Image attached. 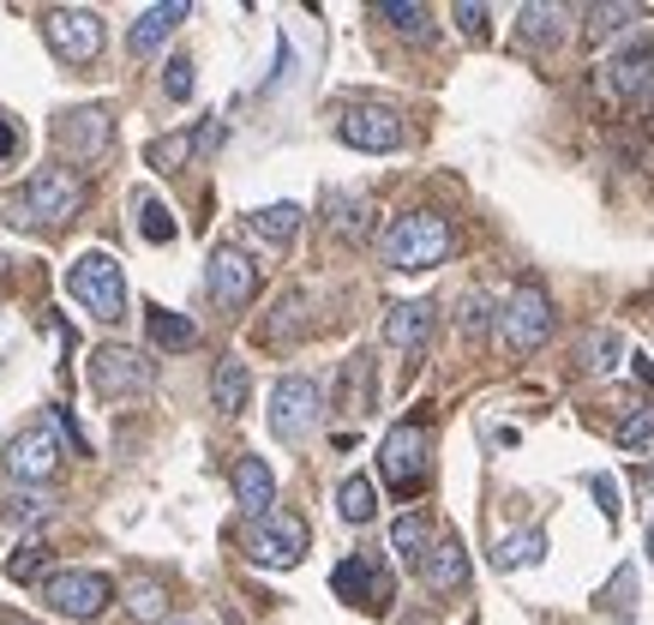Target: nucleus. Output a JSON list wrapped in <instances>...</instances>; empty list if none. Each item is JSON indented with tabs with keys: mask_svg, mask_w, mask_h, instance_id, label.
I'll use <instances>...</instances> for the list:
<instances>
[{
	"mask_svg": "<svg viewBox=\"0 0 654 625\" xmlns=\"http://www.w3.org/2000/svg\"><path fill=\"white\" fill-rule=\"evenodd\" d=\"M450 222L438 217V211H409V217H397L385 229V241H379V253H385L390 271H433V265L450 259Z\"/></svg>",
	"mask_w": 654,
	"mask_h": 625,
	"instance_id": "1",
	"label": "nucleus"
},
{
	"mask_svg": "<svg viewBox=\"0 0 654 625\" xmlns=\"http://www.w3.org/2000/svg\"><path fill=\"white\" fill-rule=\"evenodd\" d=\"M78 211H85V181H78L73 169H37L25 181V193L7 205V217H13L18 229H61Z\"/></svg>",
	"mask_w": 654,
	"mask_h": 625,
	"instance_id": "2",
	"label": "nucleus"
},
{
	"mask_svg": "<svg viewBox=\"0 0 654 625\" xmlns=\"http://www.w3.org/2000/svg\"><path fill=\"white\" fill-rule=\"evenodd\" d=\"M66 295L97 319H120L127 312V277H120L115 253H78L66 265Z\"/></svg>",
	"mask_w": 654,
	"mask_h": 625,
	"instance_id": "3",
	"label": "nucleus"
},
{
	"mask_svg": "<svg viewBox=\"0 0 654 625\" xmlns=\"http://www.w3.org/2000/svg\"><path fill=\"white\" fill-rule=\"evenodd\" d=\"M426 469H433V433L421 421H397L379 445V475H385L397 494H414L426 482Z\"/></svg>",
	"mask_w": 654,
	"mask_h": 625,
	"instance_id": "4",
	"label": "nucleus"
},
{
	"mask_svg": "<svg viewBox=\"0 0 654 625\" xmlns=\"http://www.w3.org/2000/svg\"><path fill=\"white\" fill-rule=\"evenodd\" d=\"M319 416H324L319 379H307V373L277 379V391H270V433H277V439H283V445H300L312 428H319Z\"/></svg>",
	"mask_w": 654,
	"mask_h": 625,
	"instance_id": "5",
	"label": "nucleus"
},
{
	"mask_svg": "<svg viewBox=\"0 0 654 625\" xmlns=\"http://www.w3.org/2000/svg\"><path fill=\"white\" fill-rule=\"evenodd\" d=\"M246 560L265 565V572H288V565L307 560V523L283 518V511H265V518L246 523Z\"/></svg>",
	"mask_w": 654,
	"mask_h": 625,
	"instance_id": "6",
	"label": "nucleus"
},
{
	"mask_svg": "<svg viewBox=\"0 0 654 625\" xmlns=\"http://www.w3.org/2000/svg\"><path fill=\"white\" fill-rule=\"evenodd\" d=\"M151 379H156V361H144L127 343H103V349L90 355V391L97 397H144Z\"/></svg>",
	"mask_w": 654,
	"mask_h": 625,
	"instance_id": "7",
	"label": "nucleus"
},
{
	"mask_svg": "<svg viewBox=\"0 0 654 625\" xmlns=\"http://www.w3.org/2000/svg\"><path fill=\"white\" fill-rule=\"evenodd\" d=\"M0 463H7V475H13L18 487H42V482H54V469H61V439H54L49 421H37V428L7 439Z\"/></svg>",
	"mask_w": 654,
	"mask_h": 625,
	"instance_id": "8",
	"label": "nucleus"
},
{
	"mask_svg": "<svg viewBox=\"0 0 654 625\" xmlns=\"http://www.w3.org/2000/svg\"><path fill=\"white\" fill-rule=\"evenodd\" d=\"M499 331H504V343H511L516 355H535L540 343L552 337V301H547V289L540 283H523L511 301H504V312H499Z\"/></svg>",
	"mask_w": 654,
	"mask_h": 625,
	"instance_id": "9",
	"label": "nucleus"
},
{
	"mask_svg": "<svg viewBox=\"0 0 654 625\" xmlns=\"http://www.w3.org/2000/svg\"><path fill=\"white\" fill-rule=\"evenodd\" d=\"M42 37H49V49L61 54L66 66H90L103 54V18L85 13V7H54V13L42 18Z\"/></svg>",
	"mask_w": 654,
	"mask_h": 625,
	"instance_id": "10",
	"label": "nucleus"
},
{
	"mask_svg": "<svg viewBox=\"0 0 654 625\" xmlns=\"http://www.w3.org/2000/svg\"><path fill=\"white\" fill-rule=\"evenodd\" d=\"M336 139L355 144V151H402L409 127H402V115L385 103H355V109L336 115Z\"/></svg>",
	"mask_w": 654,
	"mask_h": 625,
	"instance_id": "11",
	"label": "nucleus"
},
{
	"mask_svg": "<svg viewBox=\"0 0 654 625\" xmlns=\"http://www.w3.org/2000/svg\"><path fill=\"white\" fill-rule=\"evenodd\" d=\"M42 596H49V608L66 613V620H97V613L115 601V584H108L103 572H54L49 584H42Z\"/></svg>",
	"mask_w": 654,
	"mask_h": 625,
	"instance_id": "12",
	"label": "nucleus"
},
{
	"mask_svg": "<svg viewBox=\"0 0 654 625\" xmlns=\"http://www.w3.org/2000/svg\"><path fill=\"white\" fill-rule=\"evenodd\" d=\"M331 589L348 601V608H367V613H385L390 601H397V589H390V572L372 553H355V560H343L331 572Z\"/></svg>",
	"mask_w": 654,
	"mask_h": 625,
	"instance_id": "13",
	"label": "nucleus"
},
{
	"mask_svg": "<svg viewBox=\"0 0 654 625\" xmlns=\"http://www.w3.org/2000/svg\"><path fill=\"white\" fill-rule=\"evenodd\" d=\"M205 283H210V301H217L222 312H241L246 301L258 295V265L246 259L241 247H217L205 265Z\"/></svg>",
	"mask_w": 654,
	"mask_h": 625,
	"instance_id": "14",
	"label": "nucleus"
},
{
	"mask_svg": "<svg viewBox=\"0 0 654 625\" xmlns=\"http://www.w3.org/2000/svg\"><path fill=\"white\" fill-rule=\"evenodd\" d=\"M606 85H613L625 103L649 109V103H654V49H649V42H630V49H618L613 61H606Z\"/></svg>",
	"mask_w": 654,
	"mask_h": 625,
	"instance_id": "15",
	"label": "nucleus"
},
{
	"mask_svg": "<svg viewBox=\"0 0 654 625\" xmlns=\"http://www.w3.org/2000/svg\"><path fill=\"white\" fill-rule=\"evenodd\" d=\"M54 139H61V151L73 156V163H97V156L108 151V139H115V120H108L103 109H73Z\"/></svg>",
	"mask_w": 654,
	"mask_h": 625,
	"instance_id": "16",
	"label": "nucleus"
},
{
	"mask_svg": "<svg viewBox=\"0 0 654 625\" xmlns=\"http://www.w3.org/2000/svg\"><path fill=\"white\" fill-rule=\"evenodd\" d=\"M426 337H433V307H426V301H397V307L385 312V343L390 349L421 355Z\"/></svg>",
	"mask_w": 654,
	"mask_h": 625,
	"instance_id": "17",
	"label": "nucleus"
},
{
	"mask_svg": "<svg viewBox=\"0 0 654 625\" xmlns=\"http://www.w3.org/2000/svg\"><path fill=\"white\" fill-rule=\"evenodd\" d=\"M234 499H241L246 518H265V511L277 506V475H270L265 457H241V463H234Z\"/></svg>",
	"mask_w": 654,
	"mask_h": 625,
	"instance_id": "18",
	"label": "nucleus"
},
{
	"mask_svg": "<svg viewBox=\"0 0 654 625\" xmlns=\"http://www.w3.org/2000/svg\"><path fill=\"white\" fill-rule=\"evenodd\" d=\"M421 577H426V589H438V596H445V589H462V584H469V553H462L457 535H445V541L426 547Z\"/></svg>",
	"mask_w": 654,
	"mask_h": 625,
	"instance_id": "19",
	"label": "nucleus"
},
{
	"mask_svg": "<svg viewBox=\"0 0 654 625\" xmlns=\"http://www.w3.org/2000/svg\"><path fill=\"white\" fill-rule=\"evenodd\" d=\"M187 13H193L187 0H168V7H144V13H139V25L127 30V49H132V54H156V49L168 42V30H175Z\"/></svg>",
	"mask_w": 654,
	"mask_h": 625,
	"instance_id": "20",
	"label": "nucleus"
},
{
	"mask_svg": "<svg viewBox=\"0 0 654 625\" xmlns=\"http://www.w3.org/2000/svg\"><path fill=\"white\" fill-rule=\"evenodd\" d=\"M246 391H253L246 361H241V355H222V361H217V379H210V404H217L222 416H241V409H246Z\"/></svg>",
	"mask_w": 654,
	"mask_h": 625,
	"instance_id": "21",
	"label": "nucleus"
},
{
	"mask_svg": "<svg viewBox=\"0 0 654 625\" xmlns=\"http://www.w3.org/2000/svg\"><path fill=\"white\" fill-rule=\"evenodd\" d=\"M516 30H523V42H535V49H559V42H565V7L528 0L523 13H516Z\"/></svg>",
	"mask_w": 654,
	"mask_h": 625,
	"instance_id": "22",
	"label": "nucleus"
},
{
	"mask_svg": "<svg viewBox=\"0 0 654 625\" xmlns=\"http://www.w3.org/2000/svg\"><path fill=\"white\" fill-rule=\"evenodd\" d=\"M144 331H151V343H156V349H168V355H180V349H193V343H198L193 319H187V312H168V307L144 312Z\"/></svg>",
	"mask_w": 654,
	"mask_h": 625,
	"instance_id": "23",
	"label": "nucleus"
},
{
	"mask_svg": "<svg viewBox=\"0 0 654 625\" xmlns=\"http://www.w3.org/2000/svg\"><path fill=\"white\" fill-rule=\"evenodd\" d=\"M426 547H433V523H426L421 511H402V518L390 523V553H397V560H409V565H421Z\"/></svg>",
	"mask_w": 654,
	"mask_h": 625,
	"instance_id": "24",
	"label": "nucleus"
},
{
	"mask_svg": "<svg viewBox=\"0 0 654 625\" xmlns=\"http://www.w3.org/2000/svg\"><path fill=\"white\" fill-rule=\"evenodd\" d=\"M540 553H547V535H540V530H516V535H499V541H492V565H499V572L535 565Z\"/></svg>",
	"mask_w": 654,
	"mask_h": 625,
	"instance_id": "25",
	"label": "nucleus"
},
{
	"mask_svg": "<svg viewBox=\"0 0 654 625\" xmlns=\"http://www.w3.org/2000/svg\"><path fill=\"white\" fill-rule=\"evenodd\" d=\"M300 217H307L300 205H265V211H253V229L265 234L270 247H288L300 234Z\"/></svg>",
	"mask_w": 654,
	"mask_h": 625,
	"instance_id": "26",
	"label": "nucleus"
},
{
	"mask_svg": "<svg viewBox=\"0 0 654 625\" xmlns=\"http://www.w3.org/2000/svg\"><path fill=\"white\" fill-rule=\"evenodd\" d=\"M336 511H343L348 523H372V518H379V494H372L367 475H348V482L336 487Z\"/></svg>",
	"mask_w": 654,
	"mask_h": 625,
	"instance_id": "27",
	"label": "nucleus"
},
{
	"mask_svg": "<svg viewBox=\"0 0 654 625\" xmlns=\"http://www.w3.org/2000/svg\"><path fill=\"white\" fill-rule=\"evenodd\" d=\"M132 211H139V234L151 241V247H168V241H175V217H168L163 199L139 193V199H132Z\"/></svg>",
	"mask_w": 654,
	"mask_h": 625,
	"instance_id": "28",
	"label": "nucleus"
},
{
	"mask_svg": "<svg viewBox=\"0 0 654 625\" xmlns=\"http://www.w3.org/2000/svg\"><path fill=\"white\" fill-rule=\"evenodd\" d=\"M198 151V132H168V139H151V169H163V175H175V169H187V156Z\"/></svg>",
	"mask_w": 654,
	"mask_h": 625,
	"instance_id": "29",
	"label": "nucleus"
},
{
	"mask_svg": "<svg viewBox=\"0 0 654 625\" xmlns=\"http://www.w3.org/2000/svg\"><path fill=\"white\" fill-rule=\"evenodd\" d=\"M127 608H132V620H163V613H168V589L151 584V577H139V584H127Z\"/></svg>",
	"mask_w": 654,
	"mask_h": 625,
	"instance_id": "30",
	"label": "nucleus"
},
{
	"mask_svg": "<svg viewBox=\"0 0 654 625\" xmlns=\"http://www.w3.org/2000/svg\"><path fill=\"white\" fill-rule=\"evenodd\" d=\"M594 37H613V30H630V25H642V7H630V0H606V7H594Z\"/></svg>",
	"mask_w": 654,
	"mask_h": 625,
	"instance_id": "31",
	"label": "nucleus"
},
{
	"mask_svg": "<svg viewBox=\"0 0 654 625\" xmlns=\"http://www.w3.org/2000/svg\"><path fill=\"white\" fill-rule=\"evenodd\" d=\"M42 565H49V547H42V541H18L13 560H7V577H13V584H30V577H42Z\"/></svg>",
	"mask_w": 654,
	"mask_h": 625,
	"instance_id": "32",
	"label": "nucleus"
},
{
	"mask_svg": "<svg viewBox=\"0 0 654 625\" xmlns=\"http://www.w3.org/2000/svg\"><path fill=\"white\" fill-rule=\"evenodd\" d=\"M618 355H625V337H618V331H594V337L582 343V367H594V373L618 367Z\"/></svg>",
	"mask_w": 654,
	"mask_h": 625,
	"instance_id": "33",
	"label": "nucleus"
},
{
	"mask_svg": "<svg viewBox=\"0 0 654 625\" xmlns=\"http://www.w3.org/2000/svg\"><path fill=\"white\" fill-rule=\"evenodd\" d=\"M379 18H390V25L397 30H409V37H426V7H414V0H385V7H379Z\"/></svg>",
	"mask_w": 654,
	"mask_h": 625,
	"instance_id": "34",
	"label": "nucleus"
},
{
	"mask_svg": "<svg viewBox=\"0 0 654 625\" xmlns=\"http://www.w3.org/2000/svg\"><path fill=\"white\" fill-rule=\"evenodd\" d=\"M300 312H307V295H283V307H277V319L265 326V337L270 343H288L300 331Z\"/></svg>",
	"mask_w": 654,
	"mask_h": 625,
	"instance_id": "35",
	"label": "nucleus"
},
{
	"mask_svg": "<svg viewBox=\"0 0 654 625\" xmlns=\"http://www.w3.org/2000/svg\"><path fill=\"white\" fill-rule=\"evenodd\" d=\"M367 229H372V205L367 199H343V205H336V234H343V241H360Z\"/></svg>",
	"mask_w": 654,
	"mask_h": 625,
	"instance_id": "36",
	"label": "nucleus"
},
{
	"mask_svg": "<svg viewBox=\"0 0 654 625\" xmlns=\"http://www.w3.org/2000/svg\"><path fill=\"white\" fill-rule=\"evenodd\" d=\"M163 91H168V103H187V97H193V61H187V54H175V61L163 66Z\"/></svg>",
	"mask_w": 654,
	"mask_h": 625,
	"instance_id": "37",
	"label": "nucleus"
},
{
	"mask_svg": "<svg viewBox=\"0 0 654 625\" xmlns=\"http://www.w3.org/2000/svg\"><path fill=\"white\" fill-rule=\"evenodd\" d=\"M7 518H13V523H37V518H49V499L30 494V487H18V494L7 499Z\"/></svg>",
	"mask_w": 654,
	"mask_h": 625,
	"instance_id": "38",
	"label": "nucleus"
},
{
	"mask_svg": "<svg viewBox=\"0 0 654 625\" xmlns=\"http://www.w3.org/2000/svg\"><path fill=\"white\" fill-rule=\"evenodd\" d=\"M654 439V404L649 409H637V416L625 421V428H618V445H649Z\"/></svg>",
	"mask_w": 654,
	"mask_h": 625,
	"instance_id": "39",
	"label": "nucleus"
},
{
	"mask_svg": "<svg viewBox=\"0 0 654 625\" xmlns=\"http://www.w3.org/2000/svg\"><path fill=\"white\" fill-rule=\"evenodd\" d=\"M589 487H594V506H601V518L618 523V482H613V475H589Z\"/></svg>",
	"mask_w": 654,
	"mask_h": 625,
	"instance_id": "40",
	"label": "nucleus"
},
{
	"mask_svg": "<svg viewBox=\"0 0 654 625\" xmlns=\"http://www.w3.org/2000/svg\"><path fill=\"white\" fill-rule=\"evenodd\" d=\"M457 25H462V37H487V7L462 0V7H457Z\"/></svg>",
	"mask_w": 654,
	"mask_h": 625,
	"instance_id": "41",
	"label": "nucleus"
},
{
	"mask_svg": "<svg viewBox=\"0 0 654 625\" xmlns=\"http://www.w3.org/2000/svg\"><path fill=\"white\" fill-rule=\"evenodd\" d=\"M462 331H469V337H480V331H487V295H469V301H462Z\"/></svg>",
	"mask_w": 654,
	"mask_h": 625,
	"instance_id": "42",
	"label": "nucleus"
},
{
	"mask_svg": "<svg viewBox=\"0 0 654 625\" xmlns=\"http://www.w3.org/2000/svg\"><path fill=\"white\" fill-rule=\"evenodd\" d=\"M18 151V127H13V120H7V115H0V163H7V156H13Z\"/></svg>",
	"mask_w": 654,
	"mask_h": 625,
	"instance_id": "43",
	"label": "nucleus"
},
{
	"mask_svg": "<svg viewBox=\"0 0 654 625\" xmlns=\"http://www.w3.org/2000/svg\"><path fill=\"white\" fill-rule=\"evenodd\" d=\"M637 379H642V385H654V361H649V355H637Z\"/></svg>",
	"mask_w": 654,
	"mask_h": 625,
	"instance_id": "44",
	"label": "nucleus"
},
{
	"mask_svg": "<svg viewBox=\"0 0 654 625\" xmlns=\"http://www.w3.org/2000/svg\"><path fill=\"white\" fill-rule=\"evenodd\" d=\"M0 625H37V620H18V613H7V620H0Z\"/></svg>",
	"mask_w": 654,
	"mask_h": 625,
	"instance_id": "45",
	"label": "nucleus"
},
{
	"mask_svg": "<svg viewBox=\"0 0 654 625\" xmlns=\"http://www.w3.org/2000/svg\"><path fill=\"white\" fill-rule=\"evenodd\" d=\"M0 277H7V259H0Z\"/></svg>",
	"mask_w": 654,
	"mask_h": 625,
	"instance_id": "46",
	"label": "nucleus"
}]
</instances>
